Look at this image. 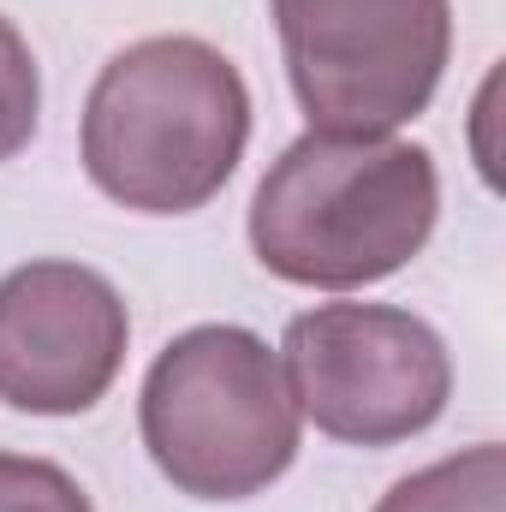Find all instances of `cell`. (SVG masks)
<instances>
[{
    "mask_svg": "<svg viewBox=\"0 0 506 512\" xmlns=\"http://www.w3.org/2000/svg\"><path fill=\"white\" fill-rule=\"evenodd\" d=\"M310 131L393 137L453 54V0H268Z\"/></svg>",
    "mask_w": 506,
    "mask_h": 512,
    "instance_id": "277c9868",
    "label": "cell"
},
{
    "mask_svg": "<svg viewBox=\"0 0 506 512\" xmlns=\"http://www.w3.org/2000/svg\"><path fill=\"white\" fill-rule=\"evenodd\" d=\"M0 512H96L72 471L54 459L0 453Z\"/></svg>",
    "mask_w": 506,
    "mask_h": 512,
    "instance_id": "9c48e42d",
    "label": "cell"
},
{
    "mask_svg": "<svg viewBox=\"0 0 506 512\" xmlns=\"http://www.w3.org/2000/svg\"><path fill=\"white\" fill-rule=\"evenodd\" d=\"M155 471L191 501H251L298 459V405L280 352L239 322L173 334L137 393Z\"/></svg>",
    "mask_w": 506,
    "mask_h": 512,
    "instance_id": "3957f363",
    "label": "cell"
},
{
    "mask_svg": "<svg viewBox=\"0 0 506 512\" xmlns=\"http://www.w3.org/2000/svg\"><path fill=\"white\" fill-rule=\"evenodd\" d=\"M251 90L203 36H143L120 48L84 102V173L137 215H191L239 173Z\"/></svg>",
    "mask_w": 506,
    "mask_h": 512,
    "instance_id": "7a4b0ae2",
    "label": "cell"
},
{
    "mask_svg": "<svg viewBox=\"0 0 506 512\" xmlns=\"http://www.w3.org/2000/svg\"><path fill=\"white\" fill-rule=\"evenodd\" d=\"M376 512H506V453L501 441H477L447 453L411 477H399Z\"/></svg>",
    "mask_w": 506,
    "mask_h": 512,
    "instance_id": "52a82bcc",
    "label": "cell"
},
{
    "mask_svg": "<svg viewBox=\"0 0 506 512\" xmlns=\"http://www.w3.org/2000/svg\"><path fill=\"white\" fill-rule=\"evenodd\" d=\"M126 346L131 316L108 274L60 256L0 274V405L78 417L114 387Z\"/></svg>",
    "mask_w": 506,
    "mask_h": 512,
    "instance_id": "8992f818",
    "label": "cell"
},
{
    "mask_svg": "<svg viewBox=\"0 0 506 512\" xmlns=\"http://www.w3.org/2000/svg\"><path fill=\"white\" fill-rule=\"evenodd\" d=\"M441 173L423 143L304 131L251 197V251L286 286L358 292L429 245Z\"/></svg>",
    "mask_w": 506,
    "mask_h": 512,
    "instance_id": "6da1fadb",
    "label": "cell"
},
{
    "mask_svg": "<svg viewBox=\"0 0 506 512\" xmlns=\"http://www.w3.org/2000/svg\"><path fill=\"white\" fill-rule=\"evenodd\" d=\"M42 126V72L18 24L0 12V161H12Z\"/></svg>",
    "mask_w": 506,
    "mask_h": 512,
    "instance_id": "ba28073f",
    "label": "cell"
},
{
    "mask_svg": "<svg viewBox=\"0 0 506 512\" xmlns=\"http://www.w3.org/2000/svg\"><path fill=\"white\" fill-rule=\"evenodd\" d=\"M280 370L298 417L346 447H393L441 423L447 340L399 304H316L286 322Z\"/></svg>",
    "mask_w": 506,
    "mask_h": 512,
    "instance_id": "5b68a950",
    "label": "cell"
}]
</instances>
